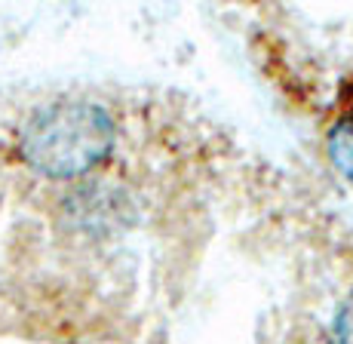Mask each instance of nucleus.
Listing matches in <instances>:
<instances>
[{
  "label": "nucleus",
  "mask_w": 353,
  "mask_h": 344,
  "mask_svg": "<svg viewBox=\"0 0 353 344\" xmlns=\"http://www.w3.org/2000/svg\"><path fill=\"white\" fill-rule=\"evenodd\" d=\"M117 148V123L96 102H52L25 120L19 154L37 175L80 179L99 170Z\"/></svg>",
  "instance_id": "nucleus-1"
},
{
  "label": "nucleus",
  "mask_w": 353,
  "mask_h": 344,
  "mask_svg": "<svg viewBox=\"0 0 353 344\" xmlns=\"http://www.w3.org/2000/svg\"><path fill=\"white\" fill-rule=\"evenodd\" d=\"M325 154L332 166L353 185V111L341 114L325 132Z\"/></svg>",
  "instance_id": "nucleus-2"
},
{
  "label": "nucleus",
  "mask_w": 353,
  "mask_h": 344,
  "mask_svg": "<svg viewBox=\"0 0 353 344\" xmlns=\"http://www.w3.org/2000/svg\"><path fill=\"white\" fill-rule=\"evenodd\" d=\"M332 344H353V292L341 301L332 320Z\"/></svg>",
  "instance_id": "nucleus-3"
}]
</instances>
